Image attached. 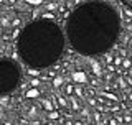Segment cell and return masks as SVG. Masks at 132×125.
Masks as SVG:
<instances>
[{
  "label": "cell",
  "mask_w": 132,
  "mask_h": 125,
  "mask_svg": "<svg viewBox=\"0 0 132 125\" xmlns=\"http://www.w3.org/2000/svg\"><path fill=\"white\" fill-rule=\"evenodd\" d=\"M64 31L76 53L96 56L114 46L121 33V18L111 3L86 2L69 15Z\"/></svg>",
  "instance_id": "cell-1"
},
{
  "label": "cell",
  "mask_w": 132,
  "mask_h": 125,
  "mask_svg": "<svg viewBox=\"0 0 132 125\" xmlns=\"http://www.w3.org/2000/svg\"><path fill=\"white\" fill-rule=\"evenodd\" d=\"M64 33L51 20H35L23 28L18 38V55L30 68L45 69L61 58Z\"/></svg>",
  "instance_id": "cell-2"
},
{
  "label": "cell",
  "mask_w": 132,
  "mask_h": 125,
  "mask_svg": "<svg viewBox=\"0 0 132 125\" xmlns=\"http://www.w3.org/2000/svg\"><path fill=\"white\" fill-rule=\"evenodd\" d=\"M20 79H22V71L13 59H0V95L16 89Z\"/></svg>",
  "instance_id": "cell-3"
},
{
  "label": "cell",
  "mask_w": 132,
  "mask_h": 125,
  "mask_svg": "<svg viewBox=\"0 0 132 125\" xmlns=\"http://www.w3.org/2000/svg\"><path fill=\"white\" fill-rule=\"evenodd\" d=\"M121 2L124 3V5H126L127 8H129V10L132 12V0H121Z\"/></svg>",
  "instance_id": "cell-4"
},
{
  "label": "cell",
  "mask_w": 132,
  "mask_h": 125,
  "mask_svg": "<svg viewBox=\"0 0 132 125\" xmlns=\"http://www.w3.org/2000/svg\"><path fill=\"white\" fill-rule=\"evenodd\" d=\"M116 64H117V66L122 64V58H116Z\"/></svg>",
  "instance_id": "cell-5"
},
{
  "label": "cell",
  "mask_w": 132,
  "mask_h": 125,
  "mask_svg": "<svg viewBox=\"0 0 132 125\" xmlns=\"http://www.w3.org/2000/svg\"><path fill=\"white\" fill-rule=\"evenodd\" d=\"M124 66H126V68H129V66H130V61L129 59H124Z\"/></svg>",
  "instance_id": "cell-6"
},
{
  "label": "cell",
  "mask_w": 132,
  "mask_h": 125,
  "mask_svg": "<svg viewBox=\"0 0 132 125\" xmlns=\"http://www.w3.org/2000/svg\"><path fill=\"white\" fill-rule=\"evenodd\" d=\"M129 99H130V101H132V94H130V95H129Z\"/></svg>",
  "instance_id": "cell-7"
}]
</instances>
